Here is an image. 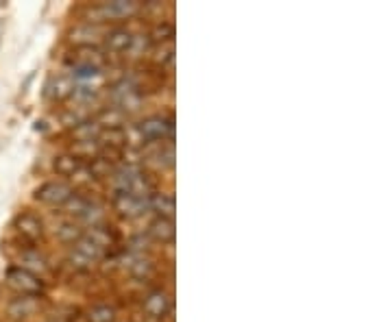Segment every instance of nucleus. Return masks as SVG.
<instances>
[{"instance_id":"obj_1","label":"nucleus","mask_w":392,"mask_h":322,"mask_svg":"<svg viewBox=\"0 0 392 322\" xmlns=\"http://www.w3.org/2000/svg\"><path fill=\"white\" fill-rule=\"evenodd\" d=\"M7 286L18 292L20 296H39L44 292V281L39 279L35 272L20 268V266H11L5 274Z\"/></svg>"},{"instance_id":"obj_2","label":"nucleus","mask_w":392,"mask_h":322,"mask_svg":"<svg viewBox=\"0 0 392 322\" xmlns=\"http://www.w3.org/2000/svg\"><path fill=\"white\" fill-rule=\"evenodd\" d=\"M137 133L144 142H166L175 133V122L166 116H151L137 124Z\"/></svg>"},{"instance_id":"obj_3","label":"nucleus","mask_w":392,"mask_h":322,"mask_svg":"<svg viewBox=\"0 0 392 322\" xmlns=\"http://www.w3.org/2000/svg\"><path fill=\"white\" fill-rule=\"evenodd\" d=\"M35 201L44 205H66L74 194L72 187L64 181H46L35 189Z\"/></svg>"},{"instance_id":"obj_4","label":"nucleus","mask_w":392,"mask_h":322,"mask_svg":"<svg viewBox=\"0 0 392 322\" xmlns=\"http://www.w3.org/2000/svg\"><path fill=\"white\" fill-rule=\"evenodd\" d=\"M140 9V5L135 0H111V3H102L94 9V13L98 15L96 22L100 20H125L135 15Z\"/></svg>"},{"instance_id":"obj_5","label":"nucleus","mask_w":392,"mask_h":322,"mask_svg":"<svg viewBox=\"0 0 392 322\" xmlns=\"http://www.w3.org/2000/svg\"><path fill=\"white\" fill-rule=\"evenodd\" d=\"M13 227H15L20 238L31 242V244L44 238V222H42V218L35 216V213H31V211L20 213V216L15 218V222H13Z\"/></svg>"},{"instance_id":"obj_6","label":"nucleus","mask_w":392,"mask_h":322,"mask_svg":"<svg viewBox=\"0 0 392 322\" xmlns=\"http://www.w3.org/2000/svg\"><path fill=\"white\" fill-rule=\"evenodd\" d=\"M114 209L125 218H137L149 209V196L140 194H116Z\"/></svg>"},{"instance_id":"obj_7","label":"nucleus","mask_w":392,"mask_h":322,"mask_svg":"<svg viewBox=\"0 0 392 322\" xmlns=\"http://www.w3.org/2000/svg\"><path fill=\"white\" fill-rule=\"evenodd\" d=\"M39 305H42L39 296H20V298H13L7 305V316L11 320H27L37 314Z\"/></svg>"},{"instance_id":"obj_8","label":"nucleus","mask_w":392,"mask_h":322,"mask_svg":"<svg viewBox=\"0 0 392 322\" xmlns=\"http://www.w3.org/2000/svg\"><path fill=\"white\" fill-rule=\"evenodd\" d=\"M170 307H173V300L163 290H155V292H151L147 298H144V311H147L151 318L168 316Z\"/></svg>"},{"instance_id":"obj_9","label":"nucleus","mask_w":392,"mask_h":322,"mask_svg":"<svg viewBox=\"0 0 392 322\" xmlns=\"http://www.w3.org/2000/svg\"><path fill=\"white\" fill-rule=\"evenodd\" d=\"M149 209H153L159 218H175V199L170 194H161V192H153L149 194Z\"/></svg>"},{"instance_id":"obj_10","label":"nucleus","mask_w":392,"mask_h":322,"mask_svg":"<svg viewBox=\"0 0 392 322\" xmlns=\"http://www.w3.org/2000/svg\"><path fill=\"white\" fill-rule=\"evenodd\" d=\"M175 222L168 220V218H157L149 224V235L155 240V242H161V244H173L175 242Z\"/></svg>"},{"instance_id":"obj_11","label":"nucleus","mask_w":392,"mask_h":322,"mask_svg":"<svg viewBox=\"0 0 392 322\" xmlns=\"http://www.w3.org/2000/svg\"><path fill=\"white\" fill-rule=\"evenodd\" d=\"M53 168H55V173L61 175V177H72V175H79L81 170H83V159H81L79 155H74V153L59 155V157H55Z\"/></svg>"},{"instance_id":"obj_12","label":"nucleus","mask_w":392,"mask_h":322,"mask_svg":"<svg viewBox=\"0 0 392 322\" xmlns=\"http://www.w3.org/2000/svg\"><path fill=\"white\" fill-rule=\"evenodd\" d=\"M133 37L135 35L127 29H114L105 35V41H107V48L111 53H127V51H131Z\"/></svg>"},{"instance_id":"obj_13","label":"nucleus","mask_w":392,"mask_h":322,"mask_svg":"<svg viewBox=\"0 0 392 322\" xmlns=\"http://www.w3.org/2000/svg\"><path fill=\"white\" fill-rule=\"evenodd\" d=\"M74 92V85H72V79L70 76H59L55 79L50 85H48V96L53 100H61V98H66Z\"/></svg>"},{"instance_id":"obj_14","label":"nucleus","mask_w":392,"mask_h":322,"mask_svg":"<svg viewBox=\"0 0 392 322\" xmlns=\"http://www.w3.org/2000/svg\"><path fill=\"white\" fill-rule=\"evenodd\" d=\"M116 309L109 305H96L88 311V322H114Z\"/></svg>"},{"instance_id":"obj_15","label":"nucleus","mask_w":392,"mask_h":322,"mask_svg":"<svg viewBox=\"0 0 392 322\" xmlns=\"http://www.w3.org/2000/svg\"><path fill=\"white\" fill-rule=\"evenodd\" d=\"M100 68L96 66H86V63H79V66L72 68V76L79 79V81H88V79H94L98 74Z\"/></svg>"},{"instance_id":"obj_16","label":"nucleus","mask_w":392,"mask_h":322,"mask_svg":"<svg viewBox=\"0 0 392 322\" xmlns=\"http://www.w3.org/2000/svg\"><path fill=\"white\" fill-rule=\"evenodd\" d=\"M173 37H175L173 25H159V27L153 31V39L157 41V44H163V41H173Z\"/></svg>"},{"instance_id":"obj_17","label":"nucleus","mask_w":392,"mask_h":322,"mask_svg":"<svg viewBox=\"0 0 392 322\" xmlns=\"http://www.w3.org/2000/svg\"><path fill=\"white\" fill-rule=\"evenodd\" d=\"M81 235H83V233H81L79 227H74V224H64V227H61V238H64V240L74 242V240L81 238Z\"/></svg>"}]
</instances>
